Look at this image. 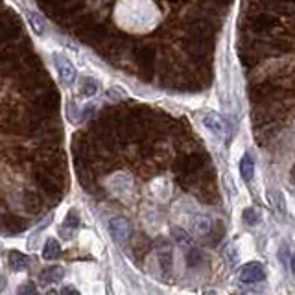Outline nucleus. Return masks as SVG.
Listing matches in <instances>:
<instances>
[{
	"instance_id": "f257e3e1",
	"label": "nucleus",
	"mask_w": 295,
	"mask_h": 295,
	"mask_svg": "<svg viewBox=\"0 0 295 295\" xmlns=\"http://www.w3.org/2000/svg\"><path fill=\"white\" fill-rule=\"evenodd\" d=\"M54 65H56L57 76H59V82H61L63 85H65V87H72L74 83H76V80H78L76 66L72 65V63L68 61L65 56H61V54H56V56H54Z\"/></svg>"
},
{
	"instance_id": "f03ea898",
	"label": "nucleus",
	"mask_w": 295,
	"mask_h": 295,
	"mask_svg": "<svg viewBox=\"0 0 295 295\" xmlns=\"http://www.w3.org/2000/svg\"><path fill=\"white\" fill-rule=\"evenodd\" d=\"M109 233H111L113 240L118 242V244H124L129 236H131V224L129 219L124 218V216H117V218L109 219Z\"/></svg>"
},
{
	"instance_id": "7ed1b4c3",
	"label": "nucleus",
	"mask_w": 295,
	"mask_h": 295,
	"mask_svg": "<svg viewBox=\"0 0 295 295\" xmlns=\"http://www.w3.org/2000/svg\"><path fill=\"white\" fill-rule=\"evenodd\" d=\"M266 277V271H264V266L259 264V262H249V264H245L240 271V280L244 282V284H254V282H260V280H264Z\"/></svg>"
},
{
	"instance_id": "20e7f679",
	"label": "nucleus",
	"mask_w": 295,
	"mask_h": 295,
	"mask_svg": "<svg viewBox=\"0 0 295 295\" xmlns=\"http://www.w3.org/2000/svg\"><path fill=\"white\" fill-rule=\"evenodd\" d=\"M275 26H277V19L270 13H254V15L249 17V28L256 33L270 31Z\"/></svg>"
},
{
	"instance_id": "39448f33",
	"label": "nucleus",
	"mask_w": 295,
	"mask_h": 295,
	"mask_svg": "<svg viewBox=\"0 0 295 295\" xmlns=\"http://www.w3.org/2000/svg\"><path fill=\"white\" fill-rule=\"evenodd\" d=\"M157 259L163 271H170L173 262V253H172V244L166 238L157 240Z\"/></svg>"
},
{
	"instance_id": "423d86ee",
	"label": "nucleus",
	"mask_w": 295,
	"mask_h": 295,
	"mask_svg": "<svg viewBox=\"0 0 295 295\" xmlns=\"http://www.w3.org/2000/svg\"><path fill=\"white\" fill-rule=\"evenodd\" d=\"M201 122H203V126L207 127L212 135H216V137H224L225 127H224V122H222V118H219L218 115L207 113V115L201 117Z\"/></svg>"
},
{
	"instance_id": "0eeeda50",
	"label": "nucleus",
	"mask_w": 295,
	"mask_h": 295,
	"mask_svg": "<svg viewBox=\"0 0 295 295\" xmlns=\"http://www.w3.org/2000/svg\"><path fill=\"white\" fill-rule=\"evenodd\" d=\"M63 277H65V270L59 268V266H48V268H45V270L41 271V275H39V279H41L45 284L59 282V280H63Z\"/></svg>"
},
{
	"instance_id": "6e6552de",
	"label": "nucleus",
	"mask_w": 295,
	"mask_h": 295,
	"mask_svg": "<svg viewBox=\"0 0 295 295\" xmlns=\"http://www.w3.org/2000/svg\"><path fill=\"white\" fill-rule=\"evenodd\" d=\"M8 262H10L11 271H24L28 268V256L22 254L21 251H10L8 254Z\"/></svg>"
},
{
	"instance_id": "1a4fd4ad",
	"label": "nucleus",
	"mask_w": 295,
	"mask_h": 295,
	"mask_svg": "<svg viewBox=\"0 0 295 295\" xmlns=\"http://www.w3.org/2000/svg\"><path fill=\"white\" fill-rule=\"evenodd\" d=\"M26 19H28V24H30L31 31L35 33V35H43L45 33V19H43L39 13L35 11H26Z\"/></svg>"
},
{
	"instance_id": "9d476101",
	"label": "nucleus",
	"mask_w": 295,
	"mask_h": 295,
	"mask_svg": "<svg viewBox=\"0 0 295 295\" xmlns=\"http://www.w3.org/2000/svg\"><path fill=\"white\" fill-rule=\"evenodd\" d=\"M59 254H61V245H59V242H57L56 238L46 240L45 249H43V256H45L46 260H54V259H57Z\"/></svg>"
},
{
	"instance_id": "9b49d317",
	"label": "nucleus",
	"mask_w": 295,
	"mask_h": 295,
	"mask_svg": "<svg viewBox=\"0 0 295 295\" xmlns=\"http://www.w3.org/2000/svg\"><path fill=\"white\" fill-rule=\"evenodd\" d=\"M240 173H242V179L244 181H251L254 173V161L251 159V155H244L242 161H240Z\"/></svg>"
},
{
	"instance_id": "f8f14e48",
	"label": "nucleus",
	"mask_w": 295,
	"mask_h": 295,
	"mask_svg": "<svg viewBox=\"0 0 295 295\" xmlns=\"http://www.w3.org/2000/svg\"><path fill=\"white\" fill-rule=\"evenodd\" d=\"M192 227L198 234H209L210 229H212V224H210V219L207 216H194Z\"/></svg>"
},
{
	"instance_id": "ddd939ff",
	"label": "nucleus",
	"mask_w": 295,
	"mask_h": 295,
	"mask_svg": "<svg viewBox=\"0 0 295 295\" xmlns=\"http://www.w3.org/2000/svg\"><path fill=\"white\" fill-rule=\"evenodd\" d=\"M270 48L273 52H277V54H286V52H291L293 45H291L288 39H273V41L270 43Z\"/></svg>"
},
{
	"instance_id": "4468645a",
	"label": "nucleus",
	"mask_w": 295,
	"mask_h": 295,
	"mask_svg": "<svg viewBox=\"0 0 295 295\" xmlns=\"http://www.w3.org/2000/svg\"><path fill=\"white\" fill-rule=\"evenodd\" d=\"M203 253L199 249H190L189 253H187V264H189V268H198V266L203 264Z\"/></svg>"
},
{
	"instance_id": "2eb2a0df",
	"label": "nucleus",
	"mask_w": 295,
	"mask_h": 295,
	"mask_svg": "<svg viewBox=\"0 0 295 295\" xmlns=\"http://www.w3.org/2000/svg\"><path fill=\"white\" fill-rule=\"evenodd\" d=\"M98 91V82L94 78H83L82 80V92L85 96H92Z\"/></svg>"
},
{
	"instance_id": "dca6fc26",
	"label": "nucleus",
	"mask_w": 295,
	"mask_h": 295,
	"mask_svg": "<svg viewBox=\"0 0 295 295\" xmlns=\"http://www.w3.org/2000/svg\"><path fill=\"white\" fill-rule=\"evenodd\" d=\"M242 218H244V224H247V225H256L260 222V210L254 209V207H249V209L244 210Z\"/></svg>"
},
{
	"instance_id": "f3484780",
	"label": "nucleus",
	"mask_w": 295,
	"mask_h": 295,
	"mask_svg": "<svg viewBox=\"0 0 295 295\" xmlns=\"http://www.w3.org/2000/svg\"><path fill=\"white\" fill-rule=\"evenodd\" d=\"M270 198H271V201H273V207L277 209V212L284 214L286 212V205H284V198H282V194H280L279 190H271Z\"/></svg>"
},
{
	"instance_id": "a211bd4d",
	"label": "nucleus",
	"mask_w": 295,
	"mask_h": 295,
	"mask_svg": "<svg viewBox=\"0 0 295 295\" xmlns=\"http://www.w3.org/2000/svg\"><path fill=\"white\" fill-rule=\"evenodd\" d=\"M78 224H80V218H78V214L72 210V212H68L66 214V218H65V224H63V233H65L66 229H70V233L72 231H76V227H78Z\"/></svg>"
},
{
	"instance_id": "6ab92c4d",
	"label": "nucleus",
	"mask_w": 295,
	"mask_h": 295,
	"mask_svg": "<svg viewBox=\"0 0 295 295\" xmlns=\"http://www.w3.org/2000/svg\"><path fill=\"white\" fill-rule=\"evenodd\" d=\"M173 238H175V242H177L181 247L190 245V234L183 229H173Z\"/></svg>"
},
{
	"instance_id": "aec40b11",
	"label": "nucleus",
	"mask_w": 295,
	"mask_h": 295,
	"mask_svg": "<svg viewBox=\"0 0 295 295\" xmlns=\"http://www.w3.org/2000/svg\"><path fill=\"white\" fill-rule=\"evenodd\" d=\"M17 295H37L35 284L30 282V280H26V282H22V284L17 288Z\"/></svg>"
},
{
	"instance_id": "412c9836",
	"label": "nucleus",
	"mask_w": 295,
	"mask_h": 295,
	"mask_svg": "<svg viewBox=\"0 0 295 295\" xmlns=\"http://www.w3.org/2000/svg\"><path fill=\"white\" fill-rule=\"evenodd\" d=\"M26 201H28V207H30V210H37V207H39V203H37L35 199H33V196H26Z\"/></svg>"
},
{
	"instance_id": "4be33fe9",
	"label": "nucleus",
	"mask_w": 295,
	"mask_h": 295,
	"mask_svg": "<svg viewBox=\"0 0 295 295\" xmlns=\"http://www.w3.org/2000/svg\"><path fill=\"white\" fill-rule=\"evenodd\" d=\"M61 295H80V293H78L76 288H70V286H66V288H63Z\"/></svg>"
},
{
	"instance_id": "5701e85b",
	"label": "nucleus",
	"mask_w": 295,
	"mask_h": 295,
	"mask_svg": "<svg viewBox=\"0 0 295 295\" xmlns=\"http://www.w3.org/2000/svg\"><path fill=\"white\" fill-rule=\"evenodd\" d=\"M92 111H94V107H87V111H83V115H85V117L89 118V117H91Z\"/></svg>"
},
{
	"instance_id": "b1692460",
	"label": "nucleus",
	"mask_w": 295,
	"mask_h": 295,
	"mask_svg": "<svg viewBox=\"0 0 295 295\" xmlns=\"http://www.w3.org/2000/svg\"><path fill=\"white\" fill-rule=\"evenodd\" d=\"M46 295H61V293H59V291H56V290H50Z\"/></svg>"
},
{
	"instance_id": "393cba45",
	"label": "nucleus",
	"mask_w": 295,
	"mask_h": 295,
	"mask_svg": "<svg viewBox=\"0 0 295 295\" xmlns=\"http://www.w3.org/2000/svg\"><path fill=\"white\" fill-rule=\"evenodd\" d=\"M205 295H218L216 291H205Z\"/></svg>"
},
{
	"instance_id": "a878e982",
	"label": "nucleus",
	"mask_w": 295,
	"mask_h": 295,
	"mask_svg": "<svg viewBox=\"0 0 295 295\" xmlns=\"http://www.w3.org/2000/svg\"><path fill=\"white\" fill-rule=\"evenodd\" d=\"M291 266H293V271H295V256H293V260H291Z\"/></svg>"
}]
</instances>
